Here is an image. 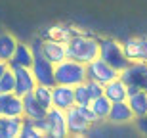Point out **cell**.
<instances>
[{"instance_id": "11", "label": "cell", "mask_w": 147, "mask_h": 138, "mask_svg": "<svg viewBox=\"0 0 147 138\" xmlns=\"http://www.w3.org/2000/svg\"><path fill=\"white\" fill-rule=\"evenodd\" d=\"M67 125H69V134L82 136V134H86L92 128L94 123L82 115V111L76 105H73L71 109H67Z\"/></svg>"}, {"instance_id": "18", "label": "cell", "mask_w": 147, "mask_h": 138, "mask_svg": "<svg viewBox=\"0 0 147 138\" xmlns=\"http://www.w3.org/2000/svg\"><path fill=\"white\" fill-rule=\"evenodd\" d=\"M34 63V50L29 44L19 42L13 58L10 60V67H33Z\"/></svg>"}, {"instance_id": "22", "label": "cell", "mask_w": 147, "mask_h": 138, "mask_svg": "<svg viewBox=\"0 0 147 138\" xmlns=\"http://www.w3.org/2000/svg\"><path fill=\"white\" fill-rule=\"evenodd\" d=\"M92 109L96 111V115L99 117V121H107V117H109V111H111V105H113V102H111L105 94H101V96H98V98L92 100Z\"/></svg>"}, {"instance_id": "2", "label": "cell", "mask_w": 147, "mask_h": 138, "mask_svg": "<svg viewBox=\"0 0 147 138\" xmlns=\"http://www.w3.org/2000/svg\"><path fill=\"white\" fill-rule=\"evenodd\" d=\"M88 81L86 73V63L76 61L73 58L55 63V83L59 84H69V86H76V84Z\"/></svg>"}, {"instance_id": "3", "label": "cell", "mask_w": 147, "mask_h": 138, "mask_svg": "<svg viewBox=\"0 0 147 138\" xmlns=\"http://www.w3.org/2000/svg\"><path fill=\"white\" fill-rule=\"evenodd\" d=\"M99 46H101L99 58L105 60L111 67H115L119 73L124 71L126 67L132 63V61L126 58V54H124V46H122V42H117V40H113V39H101L99 40Z\"/></svg>"}, {"instance_id": "12", "label": "cell", "mask_w": 147, "mask_h": 138, "mask_svg": "<svg viewBox=\"0 0 147 138\" xmlns=\"http://www.w3.org/2000/svg\"><path fill=\"white\" fill-rule=\"evenodd\" d=\"M40 52H42L44 58L50 60L54 65L69 58V52H67V44H65V42L52 40V39H46V40L40 42Z\"/></svg>"}, {"instance_id": "20", "label": "cell", "mask_w": 147, "mask_h": 138, "mask_svg": "<svg viewBox=\"0 0 147 138\" xmlns=\"http://www.w3.org/2000/svg\"><path fill=\"white\" fill-rule=\"evenodd\" d=\"M44 39H52V40H59V42H69L73 37V29L65 27V25H52L44 31Z\"/></svg>"}, {"instance_id": "16", "label": "cell", "mask_w": 147, "mask_h": 138, "mask_svg": "<svg viewBox=\"0 0 147 138\" xmlns=\"http://www.w3.org/2000/svg\"><path fill=\"white\" fill-rule=\"evenodd\" d=\"M23 119L25 117H0V138L21 136Z\"/></svg>"}, {"instance_id": "13", "label": "cell", "mask_w": 147, "mask_h": 138, "mask_svg": "<svg viewBox=\"0 0 147 138\" xmlns=\"http://www.w3.org/2000/svg\"><path fill=\"white\" fill-rule=\"evenodd\" d=\"M52 88H54V105L55 107H61V109L67 111V109H71L73 105H76V102H75V86L55 83Z\"/></svg>"}, {"instance_id": "23", "label": "cell", "mask_w": 147, "mask_h": 138, "mask_svg": "<svg viewBox=\"0 0 147 138\" xmlns=\"http://www.w3.org/2000/svg\"><path fill=\"white\" fill-rule=\"evenodd\" d=\"M34 96H36V100L46 109H50L54 105V88L48 86V84H38L36 88H34Z\"/></svg>"}, {"instance_id": "8", "label": "cell", "mask_w": 147, "mask_h": 138, "mask_svg": "<svg viewBox=\"0 0 147 138\" xmlns=\"http://www.w3.org/2000/svg\"><path fill=\"white\" fill-rule=\"evenodd\" d=\"M23 96L17 92L0 94V117H23Z\"/></svg>"}, {"instance_id": "21", "label": "cell", "mask_w": 147, "mask_h": 138, "mask_svg": "<svg viewBox=\"0 0 147 138\" xmlns=\"http://www.w3.org/2000/svg\"><path fill=\"white\" fill-rule=\"evenodd\" d=\"M128 104H130L132 111L136 117H142L147 113V90H140L136 94L128 96Z\"/></svg>"}, {"instance_id": "27", "label": "cell", "mask_w": 147, "mask_h": 138, "mask_svg": "<svg viewBox=\"0 0 147 138\" xmlns=\"http://www.w3.org/2000/svg\"><path fill=\"white\" fill-rule=\"evenodd\" d=\"M76 107L82 111V115L86 117V119H90L92 123H98V121H99V117L96 115V111L92 109V105H76Z\"/></svg>"}, {"instance_id": "4", "label": "cell", "mask_w": 147, "mask_h": 138, "mask_svg": "<svg viewBox=\"0 0 147 138\" xmlns=\"http://www.w3.org/2000/svg\"><path fill=\"white\" fill-rule=\"evenodd\" d=\"M31 69H33L38 84H48V86L55 84V65L50 60L44 58V54L40 52V44L34 50V63Z\"/></svg>"}, {"instance_id": "25", "label": "cell", "mask_w": 147, "mask_h": 138, "mask_svg": "<svg viewBox=\"0 0 147 138\" xmlns=\"http://www.w3.org/2000/svg\"><path fill=\"white\" fill-rule=\"evenodd\" d=\"M75 102H76V105H90L92 104V94H90V88H88V81H84V83L75 86Z\"/></svg>"}, {"instance_id": "14", "label": "cell", "mask_w": 147, "mask_h": 138, "mask_svg": "<svg viewBox=\"0 0 147 138\" xmlns=\"http://www.w3.org/2000/svg\"><path fill=\"white\" fill-rule=\"evenodd\" d=\"M107 121L115 123V125H122V123L136 121V115H134V111H132L130 104H128V100H122V102H113Z\"/></svg>"}, {"instance_id": "5", "label": "cell", "mask_w": 147, "mask_h": 138, "mask_svg": "<svg viewBox=\"0 0 147 138\" xmlns=\"http://www.w3.org/2000/svg\"><path fill=\"white\" fill-rule=\"evenodd\" d=\"M46 125H48V136L65 138L69 134V125H67V111L61 107L52 105L46 113Z\"/></svg>"}, {"instance_id": "15", "label": "cell", "mask_w": 147, "mask_h": 138, "mask_svg": "<svg viewBox=\"0 0 147 138\" xmlns=\"http://www.w3.org/2000/svg\"><path fill=\"white\" fill-rule=\"evenodd\" d=\"M23 111H25V115H23V117H27V119H34V121L44 119L46 113H48V109H46V107H44V105L36 100L34 90H33V92H27L25 96H23Z\"/></svg>"}, {"instance_id": "1", "label": "cell", "mask_w": 147, "mask_h": 138, "mask_svg": "<svg viewBox=\"0 0 147 138\" xmlns=\"http://www.w3.org/2000/svg\"><path fill=\"white\" fill-rule=\"evenodd\" d=\"M67 52H69V58H73V60L82 61V63H90L96 58H99L101 46H99L98 39L88 37L84 33H78V35H73L71 40L67 42Z\"/></svg>"}, {"instance_id": "26", "label": "cell", "mask_w": 147, "mask_h": 138, "mask_svg": "<svg viewBox=\"0 0 147 138\" xmlns=\"http://www.w3.org/2000/svg\"><path fill=\"white\" fill-rule=\"evenodd\" d=\"M8 92H16V71L11 67L0 79V94H8Z\"/></svg>"}, {"instance_id": "29", "label": "cell", "mask_w": 147, "mask_h": 138, "mask_svg": "<svg viewBox=\"0 0 147 138\" xmlns=\"http://www.w3.org/2000/svg\"><path fill=\"white\" fill-rule=\"evenodd\" d=\"M8 69H10V63H8V61H2V60H0V79L4 77V73L8 71Z\"/></svg>"}, {"instance_id": "28", "label": "cell", "mask_w": 147, "mask_h": 138, "mask_svg": "<svg viewBox=\"0 0 147 138\" xmlns=\"http://www.w3.org/2000/svg\"><path fill=\"white\" fill-rule=\"evenodd\" d=\"M136 127H138V131H140L142 134L147 136V113L142 115V117H136Z\"/></svg>"}, {"instance_id": "9", "label": "cell", "mask_w": 147, "mask_h": 138, "mask_svg": "<svg viewBox=\"0 0 147 138\" xmlns=\"http://www.w3.org/2000/svg\"><path fill=\"white\" fill-rule=\"evenodd\" d=\"M124 54L130 61L147 63V37H130L122 42Z\"/></svg>"}, {"instance_id": "6", "label": "cell", "mask_w": 147, "mask_h": 138, "mask_svg": "<svg viewBox=\"0 0 147 138\" xmlns=\"http://www.w3.org/2000/svg\"><path fill=\"white\" fill-rule=\"evenodd\" d=\"M86 73H88V79H92V81H98L101 84H107L111 83L113 79H117L120 75L115 67H111L109 63L101 58H96L94 61L86 63Z\"/></svg>"}, {"instance_id": "17", "label": "cell", "mask_w": 147, "mask_h": 138, "mask_svg": "<svg viewBox=\"0 0 147 138\" xmlns=\"http://www.w3.org/2000/svg\"><path fill=\"white\" fill-rule=\"evenodd\" d=\"M105 96L111 100V102H122V100H128V84L122 77L113 79L111 83L105 84Z\"/></svg>"}, {"instance_id": "24", "label": "cell", "mask_w": 147, "mask_h": 138, "mask_svg": "<svg viewBox=\"0 0 147 138\" xmlns=\"http://www.w3.org/2000/svg\"><path fill=\"white\" fill-rule=\"evenodd\" d=\"M21 136L25 138H40V136H46L44 134V131L40 128V125H38V121H34V119H23V131H21Z\"/></svg>"}, {"instance_id": "19", "label": "cell", "mask_w": 147, "mask_h": 138, "mask_svg": "<svg viewBox=\"0 0 147 138\" xmlns=\"http://www.w3.org/2000/svg\"><path fill=\"white\" fill-rule=\"evenodd\" d=\"M17 44H19V40L11 33H0V60L10 63V60L17 50Z\"/></svg>"}, {"instance_id": "10", "label": "cell", "mask_w": 147, "mask_h": 138, "mask_svg": "<svg viewBox=\"0 0 147 138\" xmlns=\"http://www.w3.org/2000/svg\"><path fill=\"white\" fill-rule=\"evenodd\" d=\"M16 71V92L19 96H25L27 92H33L38 86V81L31 67H11Z\"/></svg>"}, {"instance_id": "7", "label": "cell", "mask_w": 147, "mask_h": 138, "mask_svg": "<svg viewBox=\"0 0 147 138\" xmlns=\"http://www.w3.org/2000/svg\"><path fill=\"white\" fill-rule=\"evenodd\" d=\"M120 77L126 81V84H134L138 88L147 90V63L132 61L124 71H120Z\"/></svg>"}]
</instances>
